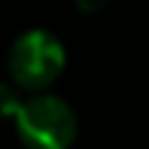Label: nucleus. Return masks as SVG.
Segmentation results:
<instances>
[{"mask_svg":"<svg viewBox=\"0 0 149 149\" xmlns=\"http://www.w3.org/2000/svg\"><path fill=\"white\" fill-rule=\"evenodd\" d=\"M63 68L65 47L55 34L45 29H29L13 39L8 52V71L18 89L45 92L58 81Z\"/></svg>","mask_w":149,"mask_h":149,"instance_id":"2","label":"nucleus"},{"mask_svg":"<svg viewBox=\"0 0 149 149\" xmlns=\"http://www.w3.org/2000/svg\"><path fill=\"white\" fill-rule=\"evenodd\" d=\"M73 3L81 13H100L102 8H107L110 0H73Z\"/></svg>","mask_w":149,"mask_h":149,"instance_id":"4","label":"nucleus"},{"mask_svg":"<svg viewBox=\"0 0 149 149\" xmlns=\"http://www.w3.org/2000/svg\"><path fill=\"white\" fill-rule=\"evenodd\" d=\"M21 102H24V100H21L18 89H16L13 84L0 81V118H10V120H13V115L18 113Z\"/></svg>","mask_w":149,"mask_h":149,"instance_id":"3","label":"nucleus"},{"mask_svg":"<svg viewBox=\"0 0 149 149\" xmlns=\"http://www.w3.org/2000/svg\"><path fill=\"white\" fill-rule=\"evenodd\" d=\"M13 126L24 149H71L79 136L73 107L65 100L42 92L21 102L13 115Z\"/></svg>","mask_w":149,"mask_h":149,"instance_id":"1","label":"nucleus"}]
</instances>
